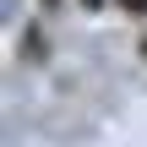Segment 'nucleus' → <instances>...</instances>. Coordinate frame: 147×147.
I'll use <instances>...</instances> for the list:
<instances>
[{
    "mask_svg": "<svg viewBox=\"0 0 147 147\" xmlns=\"http://www.w3.org/2000/svg\"><path fill=\"white\" fill-rule=\"evenodd\" d=\"M115 5H120L125 16H142V22H147V0H115Z\"/></svg>",
    "mask_w": 147,
    "mask_h": 147,
    "instance_id": "1",
    "label": "nucleus"
},
{
    "mask_svg": "<svg viewBox=\"0 0 147 147\" xmlns=\"http://www.w3.org/2000/svg\"><path fill=\"white\" fill-rule=\"evenodd\" d=\"M82 5H87V11H98V5H104V0H82Z\"/></svg>",
    "mask_w": 147,
    "mask_h": 147,
    "instance_id": "2",
    "label": "nucleus"
},
{
    "mask_svg": "<svg viewBox=\"0 0 147 147\" xmlns=\"http://www.w3.org/2000/svg\"><path fill=\"white\" fill-rule=\"evenodd\" d=\"M55 5H60V0H44V11H55Z\"/></svg>",
    "mask_w": 147,
    "mask_h": 147,
    "instance_id": "3",
    "label": "nucleus"
},
{
    "mask_svg": "<svg viewBox=\"0 0 147 147\" xmlns=\"http://www.w3.org/2000/svg\"><path fill=\"white\" fill-rule=\"evenodd\" d=\"M142 55H147V33H142Z\"/></svg>",
    "mask_w": 147,
    "mask_h": 147,
    "instance_id": "4",
    "label": "nucleus"
}]
</instances>
